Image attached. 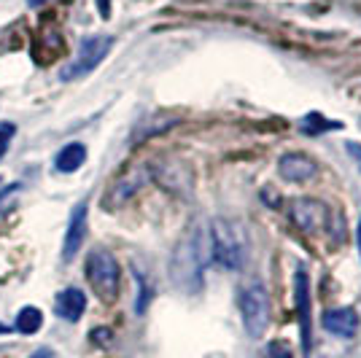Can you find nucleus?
<instances>
[{
    "instance_id": "obj_23",
    "label": "nucleus",
    "mask_w": 361,
    "mask_h": 358,
    "mask_svg": "<svg viewBox=\"0 0 361 358\" xmlns=\"http://www.w3.org/2000/svg\"><path fill=\"white\" fill-rule=\"evenodd\" d=\"M46 0H27V6H30V8H38V6H44Z\"/></svg>"
},
{
    "instance_id": "obj_13",
    "label": "nucleus",
    "mask_w": 361,
    "mask_h": 358,
    "mask_svg": "<svg viewBox=\"0 0 361 358\" xmlns=\"http://www.w3.org/2000/svg\"><path fill=\"white\" fill-rule=\"evenodd\" d=\"M84 162H87V146L84 143H68L54 156L57 173H75Z\"/></svg>"
},
{
    "instance_id": "obj_12",
    "label": "nucleus",
    "mask_w": 361,
    "mask_h": 358,
    "mask_svg": "<svg viewBox=\"0 0 361 358\" xmlns=\"http://www.w3.org/2000/svg\"><path fill=\"white\" fill-rule=\"evenodd\" d=\"M84 310H87V294L81 288H65L54 299V313L60 315L62 321H68V323L81 321Z\"/></svg>"
},
{
    "instance_id": "obj_16",
    "label": "nucleus",
    "mask_w": 361,
    "mask_h": 358,
    "mask_svg": "<svg viewBox=\"0 0 361 358\" xmlns=\"http://www.w3.org/2000/svg\"><path fill=\"white\" fill-rule=\"evenodd\" d=\"M302 124H316V127H310L307 132H326V130H340L343 124L340 121H329V119H324V116H318V113H310V116H305L302 119Z\"/></svg>"
},
{
    "instance_id": "obj_10",
    "label": "nucleus",
    "mask_w": 361,
    "mask_h": 358,
    "mask_svg": "<svg viewBox=\"0 0 361 358\" xmlns=\"http://www.w3.org/2000/svg\"><path fill=\"white\" fill-rule=\"evenodd\" d=\"M318 164L313 156L302 154V151H288L278 159V175L288 183H305V180L316 178Z\"/></svg>"
},
{
    "instance_id": "obj_18",
    "label": "nucleus",
    "mask_w": 361,
    "mask_h": 358,
    "mask_svg": "<svg viewBox=\"0 0 361 358\" xmlns=\"http://www.w3.org/2000/svg\"><path fill=\"white\" fill-rule=\"evenodd\" d=\"M267 358H294L291 356V347L283 340H275L267 345Z\"/></svg>"
},
{
    "instance_id": "obj_20",
    "label": "nucleus",
    "mask_w": 361,
    "mask_h": 358,
    "mask_svg": "<svg viewBox=\"0 0 361 358\" xmlns=\"http://www.w3.org/2000/svg\"><path fill=\"white\" fill-rule=\"evenodd\" d=\"M97 11H100L103 19H108L111 16V0H97Z\"/></svg>"
},
{
    "instance_id": "obj_19",
    "label": "nucleus",
    "mask_w": 361,
    "mask_h": 358,
    "mask_svg": "<svg viewBox=\"0 0 361 358\" xmlns=\"http://www.w3.org/2000/svg\"><path fill=\"white\" fill-rule=\"evenodd\" d=\"M348 154H350V159L361 167V146L359 143H348Z\"/></svg>"
},
{
    "instance_id": "obj_6",
    "label": "nucleus",
    "mask_w": 361,
    "mask_h": 358,
    "mask_svg": "<svg viewBox=\"0 0 361 358\" xmlns=\"http://www.w3.org/2000/svg\"><path fill=\"white\" fill-rule=\"evenodd\" d=\"M111 49H114V38H111V35H92V38H84L81 46H78V54L60 70V78L62 81L84 78V75L92 73L100 62L106 60Z\"/></svg>"
},
{
    "instance_id": "obj_5",
    "label": "nucleus",
    "mask_w": 361,
    "mask_h": 358,
    "mask_svg": "<svg viewBox=\"0 0 361 358\" xmlns=\"http://www.w3.org/2000/svg\"><path fill=\"white\" fill-rule=\"evenodd\" d=\"M288 218L294 221V226L300 229L302 235H324L331 232V218H334V210L329 205H324L321 199L313 197H294L288 202Z\"/></svg>"
},
{
    "instance_id": "obj_21",
    "label": "nucleus",
    "mask_w": 361,
    "mask_h": 358,
    "mask_svg": "<svg viewBox=\"0 0 361 358\" xmlns=\"http://www.w3.org/2000/svg\"><path fill=\"white\" fill-rule=\"evenodd\" d=\"M30 358H51V350H49V347H41V350H35Z\"/></svg>"
},
{
    "instance_id": "obj_22",
    "label": "nucleus",
    "mask_w": 361,
    "mask_h": 358,
    "mask_svg": "<svg viewBox=\"0 0 361 358\" xmlns=\"http://www.w3.org/2000/svg\"><path fill=\"white\" fill-rule=\"evenodd\" d=\"M356 245H359V256H361V218H359V226H356Z\"/></svg>"
},
{
    "instance_id": "obj_11",
    "label": "nucleus",
    "mask_w": 361,
    "mask_h": 358,
    "mask_svg": "<svg viewBox=\"0 0 361 358\" xmlns=\"http://www.w3.org/2000/svg\"><path fill=\"white\" fill-rule=\"evenodd\" d=\"M321 323H324V328H326L329 334H334V337L350 340V337H356V331H359L361 318L353 307H334V310H326V313H324Z\"/></svg>"
},
{
    "instance_id": "obj_8",
    "label": "nucleus",
    "mask_w": 361,
    "mask_h": 358,
    "mask_svg": "<svg viewBox=\"0 0 361 358\" xmlns=\"http://www.w3.org/2000/svg\"><path fill=\"white\" fill-rule=\"evenodd\" d=\"M294 299H297V315H300L302 353L310 356V347H313V304H310V278H307L305 269H297V275H294Z\"/></svg>"
},
{
    "instance_id": "obj_7",
    "label": "nucleus",
    "mask_w": 361,
    "mask_h": 358,
    "mask_svg": "<svg viewBox=\"0 0 361 358\" xmlns=\"http://www.w3.org/2000/svg\"><path fill=\"white\" fill-rule=\"evenodd\" d=\"M149 180H151L149 164H135V167L124 170L119 178L106 189V195H103V208L106 210L124 208V205H127V202H130V199H133Z\"/></svg>"
},
{
    "instance_id": "obj_17",
    "label": "nucleus",
    "mask_w": 361,
    "mask_h": 358,
    "mask_svg": "<svg viewBox=\"0 0 361 358\" xmlns=\"http://www.w3.org/2000/svg\"><path fill=\"white\" fill-rule=\"evenodd\" d=\"M16 135V124L14 121H0V156L8 151V143Z\"/></svg>"
},
{
    "instance_id": "obj_2",
    "label": "nucleus",
    "mask_w": 361,
    "mask_h": 358,
    "mask_svg": "<svg viewBox=\"0 0 361 358\" xmlns=\"http://www.w3.org/2000/svg\"><path fill=\"white\" fill-rule=\"evenodd\" d=\"M211 256L219 267L240 269L248 261V232L235 218L211 221Z\"/></svg>"
},
{
    "instance_id": "obj_15",
    "label": "nucleus",
    "mask_w": 361,
    "mask_h": 358,
    "mask_svg": "<svg viewBox=\"0 0 361 358\" xmlns=\"http://www.w3.org/2000/svg\"><path fill=\"white\" fill-rule=\"evenodd\" d=\"M135 283H137V302H135V313H146L151 302V288L146 283V275H140L135 269Z\"/></svg>"
},
{
    "instance_id": "obj_3",
    "label": "nucleus",
    "mask_w": 361,
    "mask_h": 358,
    "mask_svg": "<svg viewBox=\"0 0 361 358\" xmlns=\"http://www.w3.org/2000/svg\"><path fill=\"white\" fill-rule=\"evenodd\" d=\"M84 275L90 280L92 291L97 294V299L103 302H116L119 297V285H121V269L116 256L111 251H103V248H94L90 256H87V264H84Z\"/></svg>"
},
{
    "instance_id": "obj_9",
    "label": "nucleus",
    "mask_w": 361,
    "mask_h": 358,
    "mask_svg": "<svg viewBox=\"0 0 361 358\" xmlns=\"http://www.w3.org/2000/svg\"><path fill=\"white\" fill-rule=\"evenodd\" d=\"M87 229H90V202L81 199L73 208V213H71V221H68V229H65V240H62V259L65 261H71L81 251V245L87 240Z\"/></svg>"
},
{
    "instance_id": "obj_14",
    "label": "nucleus",
    "mask_w": 361,
    "mask_h": 358,
    "mask_svg": "<svg viewBox=\"0 0 361 358\" xmlns=\"http://www.w3.org/2000/svg\"><path fill=\"white\" fill-rule=\"evenodd\" d=\"M44 326V313L38 307H22L16 315V331L22 334H35L38 328Z\"/></svg>"
},
{
    "instance_id": "obj_1",
    "label": "nucleus",
    "mask_w": 361,
    "mask_h": 358,
    "mask_svg": "<svg viewBox=\"0 0 361 358\" xmlns=\"http://www.w3.org/2000/svg\"><path fill=\"white\" fill-rule=\"evenodd\" d=\"M213 261L211 256V229L197 221L186 229V235L176 242L170 256V280L186 294H197L202 288L205 267Z\"/></svg>"
},
{
    "instance_id": "obj_4",
    "label": "nucleus",
    "mask_w": 361,
    "mask_h": 358,
    "mask_svg": "<svg viewBox=\"0 0 361 358\" xmlns=\"http://www.w3.org/2000/svg\"><path fill=\"white\" fill-rule=\"evenodd\" d=\"M240 318L243 328L251 340L264 337L267 323H270V294L259 280L240 291Z\"/></svg>"
},
{
    "instance_id": "obj_24",
    "label": "nucleus",
    "mask_w": 361,
    "mask_h": 358,
    "mask_svg": "<svg viewBox=\"0 0 361 358\" xmlns=\"http://www.w3.org/2000/svg\"><path fill=\"white\" fill-rule=\"evenodd\" d=\"M6 331H8V326H3V323H0V334H6Z\"/></svg>"
}]
</instances>
